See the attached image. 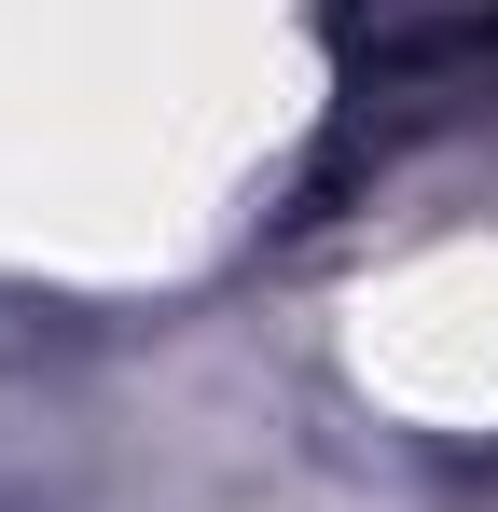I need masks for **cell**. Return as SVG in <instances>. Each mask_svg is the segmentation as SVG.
Listing matches in <instances>:
<instances>
[{
    "instance_id": "6da1fadb",
    "label": "cell",
    "mask_w": 498,
    "mask_h": 512,
    "mask_svg": "<svg viewBox=\"0 0 498 512\" xmlns=\"http://www.w3.org/2000/svg\"><path fill=\"white\" fill-rule=\"evenodd\" d=\"M332 374L415 443H498V222H415L332 291Z\"/></svg>"
}]
</instances>
